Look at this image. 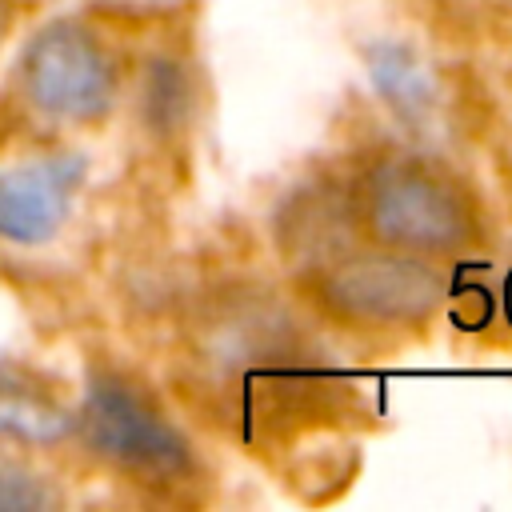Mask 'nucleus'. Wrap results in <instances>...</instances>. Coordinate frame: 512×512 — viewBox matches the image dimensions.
<instances>
[{
	"label": "nucleus",
	"mask_w": 512,
	"mask_h": 512,
	"mask_svg": "<svg viewBox=\"0 0 512 512\" xmlns=\"http://www.w3.org/2000/svg\"><path fill=\"white\" fill-rule=\"evenodd\" d=\"M196 384L252 444H292L352 412L320 328L268 284L236 280L208 292L188 328Z\"/></svg>",
	"instance_id": "nucleus-1"
},
{
	"label": "nucleus",
	"mask_w": 512,
	"mask_h": 512,
	"mask_svg": "<svg viewBox=\"0 0 512 512\" xmlns=\"http://www.w3.org/2000/svg\"><path fill=\"white\" fill-rule=\"evenodd\" d=\"M364 240L428 260L468 256L488 240V212L472 180L452 164L388 148L360 164L348 184Z\"/></svg>",
	"instance_id": "nucleus-2"
},
{
	"label": "nucleus",
	"mask_w": 512,
	"mask_h": 512,
	"mask_svg": "<svg viewBox=\"0 0 512 512\" xmlns=\"http://www.w3.org/2000/svg\"><path fill=\"white\" fill-rule=\"evenodd\" d=\"M448 272L440 260L384 248L360 236L336 252L296 268L300 308L328 328L352 336H412L448 304Z\"/></svg>",
	"instance_id": "nucleus-3"
},
{
	"label": "nucleus",
	"mask_w": 512,
	"mask_h": 512,
	"mask_svg": "<svg viewBox=\"0 0 512 512\" xmlns=\"http://www.w3.org/2000/svg\"><path fill=\"white\" fill-rule=\"evenodd\" d=\"M80 432L100 460L140 484L192 488L204 476V464L184 428H176L148 392L116 372H96L88 380Z\"/></svg>",
	"instance_id": "nucleus-4"
},
{
	"label": "nucleus",
	"mask_w": 512,
	"mask_h": 512,
	"mask_svg": "<svg viewBox=\"0 0 512 512\" xmlns=\"http://www.w3.org/2000/svg\"><path fill=\"white\" fill-rule=\"evenodd\" d=\"M20 84L56 120H100L116 104V64L96 32L76 20H52L28 40Z\"/></svg>",
	"instance_id": "nucleus-5"
},
{
	"label": "nucleus",
	"mask_w": 512,
	"mask_h": 512,
	"mask_svg": "<svg viewBox=\"0 0 512 512\" xmlns=\"http://www.w3.org/2000/svg\"><path fill=\"white\" fill-rule=\"evenodd\" d=\"M84 156H36L28 164L0 172V240L8 244H48L72 212V196L84 184Z\"/></svg>",
	"instance_id": "nucleus-6"
},
{
	"label": "nucleus",
	"mask_w": 512,
	"mask_h": 512,
	"mask_svg": "<svg viewBox=\"0 0 512 512\" xmlns=\"http://www.w3.org/2000/svg\"><path fill=\"white\" fill-rule=\"evenodd\" d=\"M272 228H276V244H280L284 260H292L296 268H304L360 236L356 212H352V192L332 180L292 192Z\"/></svg>",
	"instance_id": "nucleus-7"
},
{
	"label": "nucleus",
	"mask_w": 512,
	"mask_h": 512,
	"mask_svg": "<svg viewBox=\"0 0 512 512\" xmlns=\"http://www.w3.org/2000/svg\"><path fill=\"white\" fill-rule=\"evenodd\" d=\"M72 412L44 388L0 372V440L16 444H56L72 432Z\"/></svg>",
	"instance_id": "nucleus-8"
},
{
	"label": "nucleus",
	"mask_w": 512,
	"mask_h": 512,
	"mask_svg": "<svg viewBox=\"0 0 512 512\" xmlns=\"http://www.w3.org/2000/svg\"><path fill=\"white\" fill-rule=\"evenodd\" d=\"M368 72H372V84L380 92V100L408 124H420L428 120L436 96H432V80L420 64V56L400 44V40H380L368 48Z\"/></svg>",
	"instance_id": "nucleus-9"
},
{
	"label": "nucleus",
	"mask_w": 512,
	"mask_h": 512,
	"mask_svg": "<svg viewBox=\"0 0 512 512\" xmlns=\"http://www.w3.org/2000/svg\"><path fill=\"white\" fill-rule=\"evenodd\" d=\"M192 108V84H188V72L180 60H152L148 64V76H144V116L156 132H172L184 124Z\"/></svg>",
	"instance_id": "nucleus-10"
},
{
	"label": "nucleus",
	"mask_w": 512,
	"mask_h": 512,
	"mask_svg": "<svg viewBox=\"0 0 512 512\" xmlns=\"http://www.w3.org/2000/svg\"><path fill=\"white\" fill-rule=\"evenodd\" d=\"M52 504L56 492L40 472H32L12 456H0V512H40Z\"/></svg>",
	"instance_id": "nucleus-11"
},
{
	"label": "nucleus",
	"mask_w": 512,
	"mask_h": 512,
	"mask_svg": "<svg viewBox=\"0 0 512 512\" xmlns=\"http://www.w3.org/2000/svg\"><path fill=\"white\" fill-rule=\"evenodd\" d=\"M4 24H8V0H0V36H4Z\"/></svg>",
	"instance_id": "nucleus-12"
}]
</instances>
